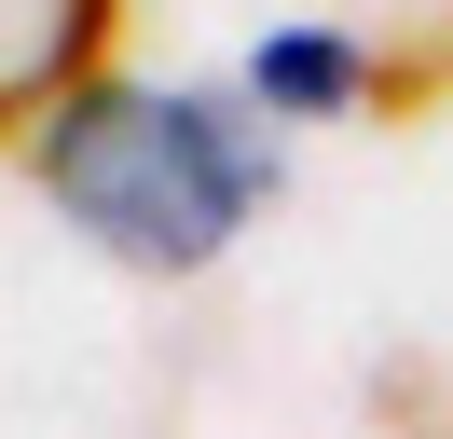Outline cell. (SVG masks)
Returning a JSON list of instances; mask_svg holds the SVG:
<instances>
[{
	"mask_svg": "<svg viewBox=\"0 0 453 439\" xmlns=\"http://www.w3.org/2000/svg\"><path fill=\"white\" fill-rule=\"evenodd\" d=\"M28 179L138 274H206L275 192V137L234 96H151V82H83L28 137Z\"/></svg>",
	"mask_w": 453,
	"mask_h": 439,
	"instance_id": "cell-1",
	"label": "cell"
},
{
	"mask_svg": "<svg viewBox=\"0 0 453 439\" xmlns=\"http://www.w3.org/2000/svg\"><path fill=\"white\" fill-rule=\"evenodd\" d=\"M124 0H0V137L28 151L83 82H111Z\"/></svg>",
	"mask_w": 453,
	"mask_h": 439,
	"instance_id": "cell-2",
	"label": "cell"
},
{
	"mask_svg": "<svg viewBox=\"0 0 453 439\" xmlns=\"http://www.w3.org/2000/svg\"><path fill=\"white\" fill-rule=\"evenodd\" d=\"M248 96L275 110V124H357L371 42H357V27H275V42L248 55Z\"/></svg>",
	"mask_w": 453,
	"mask_h": 439,
	"instance_id": "cell-3",
	"label": "cell"
},
{
	"mask_svg": "<svg viewBox=\"0 0 453 439\" xmlns=\"http://www.w3.org/2000/svg\"><path fill=\"white\" fill-rule=\"evenodd\" d=\"M440 110H453V0H426L412 27H385V42H371L357 124H440Z\"/></svg>",
	"mask_w": 453,
	"mask_h": 439,
	"instance_id": "cell-4",
	"label": "cell"
},
{
	"mask_svg": "<svg viewBox=\"0 0 453 439\" xmlns=\"http://www.w3.org/2000/svg\"><path fill=\"white\" fill-rule=\"evenodd\" d=\"M371 439H453V343H398L371 371Z\"/></svg>",
	"mask_w": 453,
	"mask_h": 439,
	"instance_id": "cell-5",
	"label": "cell"
}]
</instances>
